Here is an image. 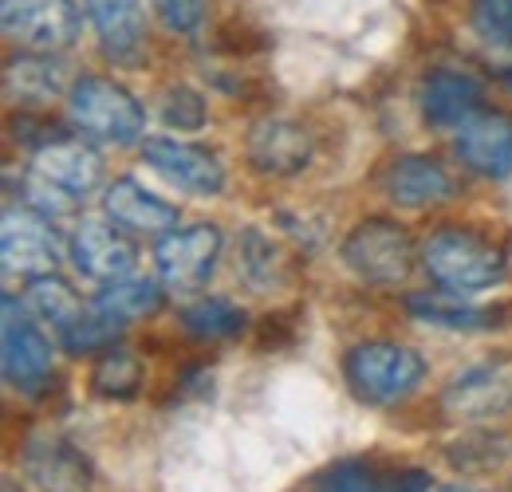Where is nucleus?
Returning <instances> with one entry per match:
<instances>
[{
    "mask_svg": "<svg viewBox=\"0 0 512 492\" xmlns=\"http://www.w3.org/2000/svg\"><path fill=\"white\" fill-rule=\"evenodd\" d=\"M24 304L56 335V343H64L67 335L87 319V311H91V304H83V296L67 284L60 272H48V276L28 280V300Z\"/></svg>",
    "mask_w": 512,
    "mask_h": 492,
    "instance_id": "nucleus-23",
    "label": "nucleus"
},
{
    "mask_svg": "<svg viewBox=\"0 0 512 492\" xmlns=\"http://www.w3.org/2000/svg\"><path fill=\"white\" fill-rule=\"evenodd\" d=\"M142 382H146V367L127 347H111L91 363V390L107 402H130L142 390Z\"/></svg>",
    "mask_w": 512,
    "mask_h": 492,
    "instance_id": "nucleus-25",
    "label": "nucleus"
},
{
    "mask_svg": "<svg viewBox=\"0 0 512 492\" xmlns=\"http://www.w3.org/2000/svg\"><path fill=\"white\" fill-rule=\"evenodd\" d=\"M312 492H430V473L379 469L375 461H339L312 481Z\"/></svg>",
    "mask_w": 512,
    "mask_h": 492,
    "instance_id": "nucleus-21",
    "label": "nucleus"
},
{
    "mask_svg": "<svg viewBox=\"0 0 512 492\" xmlns=\"http://www.w3.org/2000/svg\"><path fill=\"white\" fill-rule=\"evenodd\" d=\"M20 469L40 492H91L95 465L91 457L60 433H32L20 449Z\"/></svg>",
    "mask_w": 512,
    "mask_h": 492,
    "instance_id": "nucleus-13",
    "label": "nucleus"
},
{
    "mask_svg": "<svg viewBox=\"0 0 512 492\" xmlns=\"http://www.w3.org/2000/svg\"><path fill=\"white\" fill-rule=\"evenodd\" d=\"M103 217L115 221L130 237H166L182 221L178 205L162 201L134 178H115L103 185Z\"/></svg>",
    "mask_w": 512,
    "mask_h": 492,
    "instance_id": "nucleus-20",
    "label": "nucleus"
},
{
    "mask_svg": "<svg viewBox=\"0 0 512 492\" xmlns=\"http://www.w3.org/2000/svg\"><path fill=\"white\" fill-rule=\"evenodd\" d=\"M0 370L12 390H40L52 382V339L44 335L32 308L4 292V323H0Z\"/></svg>",
    "mask_w": 512,
    "mask_h": 492,
    "instance_id": "nucleus-8",
    "label": "nucleus"
},
{
    "mask_svg": "<svg viewBox=\"0 0 512 492\" xmlns=\"http://www.w3.org/2000/svg\"><path fill=\"white\" fill-rule=\"evenodd\" d=\"M91 304L127 327V323H138V319H154L158 311L166 308V284L162 280H146V276H127V280H115V284L99 288Z\"/></svg>",
    "mask_w": 512,
    "mask_h": 492,
    "instance_id": "nucleus-24",
    "label": "nucleus"
},
{
    "mask_svg": "<svg viewBox=\"0 0 512 492\" xmlns=\"http://www.w3.org/2000/svg\"><path fill=\"white\" fill-rule=\"evenodd\" d=\"M343 382L367 406H398L426 382V359L394 339H363L343 355Z\"/></svg>",
    "mask_w": 512,
    "mask_h": 492,
    "instance_id": "nucleus-4",
    "label": "nucleus"
},
{
    "mask_svg": "<svg viewBox=\"0 0 512 492\" xmlns=\"http://www.w3.org/2000/svg\"><path fill=\"white\" fill-rule=\"evenodd\" d=\"M438 410L453 422H489L512 410V355H489L457 370L438 394Z\"/></svg>",
    "mask_w": 512,
    "mask_h": 492,
    "instance_id": "nucleus-9",
    "label": "nucleus"
},
{
    "mask_svg": "<svg viewBox=\"0 0 512 492\" xmlns=\"http://www.w3.org/2000/svg\"><path fill=\"white\" fill-rule=\"evenodd\" d=\"M497 75H501V83L512 91V63H501V71H497Z\"/></svg>",
    "mask_w": 512,
    "mask_h": 492,
    "instance_id": "nucleus-32",
    "label": "nucleus"
},
{
    "mask_svg": "<svg viewBox=\"0 0 512 492\" xmlns=\"http://www.w3.org/2000/svg\"><path fill=\"white\" fill-rule=\"evenodd\" d=\"M103 185V158L91 146V138L67 130L48 146L32 150V162L20 178V201L48 221L71 217L83 209V201Z\"/></svg>",
    "mask_w": 512,
    "mask_h": 492,
    "instance_id": "nucleus-1",
    "label": "nucleus"
},
{
    "mask_svg": "<svg viewBox=\"0 0 512 492\" xmlns=\"http://www.w3.org/2000/svg\"><path fill=\"white\" fill-rule=\"evenodd\" d=\"M379 189L398 209H438L457 197L449 170L434 154H398L390 158L379 178Z\"/></svg>",
    "mask_w": 512,
    "mask_h": 492,
    "instance_id": "nucleus-18",
    "label": "nucleus"
},
{
    "mask_svg": "<svg viewBox=\"0 0 512 492\" xmlns=\"http://www.w3.org/2000/svg\"><path fill=\"white\" fill-rule=\"evenodd\" d=\"M406 311L418 319V323H430V327H442V331H493L501 327L505 308H481V304H469L465 296H453V292H414L406 296Z\"/></svg>",
    "mask_w": 512,
    "mask_h": 492,
    "instance_id": "nucleus-22",
    "label": "nucleus"
},
{
    "mask_svg": "<svg viewBox=\"0 0 512 492\" xmlns=\"http://www.w3.org/2000/svg\"><path fill=\"white\" fill-rule=\"evenodd\" d=\"M434 492H485V489H465V485H446V489H434Z\"/></svg>",
    "mask_w": 512,
    "mask_h": 492,
    "instance_id": "nucleus-33",
    "label": "nucleus"
},
{
    "mask_svg": "<svg viewBox=\"0 0 512 492\" xmlns=\"http://www.w3.org/2000/svg\"><path fill=\"white\" fill-rule=\"evenodd\" d=\"M67 119L75 134L103 146H134L146 142V111L127 87L111 75H79L71 83Z\"/></svg>",
    "mask_w": 512,
    "mask_h": 492,
    "instance_id": "nucleus-3",
    "label": "nucleus"
},
{
    "mask_svg": "<svg viewBox=\"0 0 512 492\" xmlns=\"http://www.w3.org/2000/svg\"><path fill=\"white\" fill-rule=\"evenodd\" d=\"M422 268L442 292L477 296V292H493L497 284H505L509 256L477 229L442 225L422 241Z\"/></svg>",
    "mask_w": 512,
    "mask_h": 492,
    "instance_id": "nucleus-2",
    "label": "nucleus"
},
{
    "mask_svg": "<svg viewBox=\"0 0 512 492\" xmlns=\"http://www.w3.org/2000/svg\"><path fill=\"white\" fill-rule=\"evenodd\" d=\"M453 154L457 162L489 182H505L512 174V115L485 107L461 130H453Z\"/></svg>",
    "mask_w": 512,
    "mask_h": 492,
    "instance_id": "nucleus-17",
    "label": "nucleus"
},
{
    "mask_svg": "<svg viewBox=\"0 0 512 492\" xmlns=\"http://www.w3.org/2000/svg\"><path fill=\"white\" fill-rule=\"evenodd\" d=\"M67 256L75 264V272L99 288L134 276V245L130 233H123L115 221H99V217H83L71 237H67Z\"/></svg>",
    "mask_w": 512,
    "mask_h": 492,
    "instance_id": "nucleus-12",
    "label": "nucleus"
},
{
    "mask_svg": "<svg viewBox=\"0 0 512 492\" xmlns=\"http://www.w3.org/2000/svg\"><path fill=\"white\" fill-rule=\"evenodd\" d=\"M249 315L225 296H197L190 308L182 311V327L201 343H221V339H237L245 331Z\"/></svg>",
    "mask_w": 512,
    "mask_h": 492,
    "instance_id": "nucleus-26",
    "label": "nucleus"
},
{
    "mask_svg": "<svg viewBox=\"0 0 512 492\" xmlns=\"http://www.w3.org/2000/svg\"><path fill=\"white\" fill-rule=\"evenodd\" d=\"M237 276L253 288V292H272L284 280V256L272 237H264L260 229H245L237 241Z\"/></svg>",
    "mask_w": 512,
    "mask_h": 492,
    "instance_id": "nucleus-27",
    "label": "nucleus"
},
{
    "mask_svg": "<svg viewBox=\"0 0 512 492\" xmlns=\"http://www.w3.org/2000/svg\"><path fill=\"white\" fill-rule=\"evenodd\" d=\"M4 492H20V489H16V481H12V477H4Z\"/></svg>",
    "mask_w": 512,
    "mask_h": 492,
    "instance_id": "nucleus-34",
    "label": "nucleus"
},
{
    "mask_svg": "<svg viewBox=\"0 0 512 492\" xmlns=\"http://www.w3.org/2000/svg\"><path fill=\"white\" fill-rule=\"evenodd\" d=\"M71 83L67 63L52 52H12L4 60V99L20 111H48Z\"/></svg>",
    "mask_w": 512,
    "mask_h": 492,
    "instance_id": "nucleus-19",
    "label": "nucleus"
},
{
    "mask_svg": "<svg viewBox=\"0 0 512 492\" xmlns=\"http://www.w3.org/2000/svg\"><path fill=\"white\" fill-rule=\"evenodd\" d=\"M162 123L170 130H201L209 123V103L190 83H174L162 91Z\"/></svg>",
    "mask_w": 512,
    "mask_h": 492,
    "instance_id": "nucleus-28",
    "label": "nucleus"
},
{
    "mask_svg": "<svg viewBox=\"0 0 512 492\" xmlns=\"http://www.w3.org/2000/svg\"><path fill=\"white\" fill-rule=\"evenodd\" d=\"M142 162L166 178L174 189H186L193 197H217L225 189V166L209 146L182 142V138H146Z\"/></svg>",
    "mask_w": 512,
    "mask_h": 492,
    "instance_id": "nucleus-15",
    "label": "nucleus"
},
{
    "mask_svg": "<svg viewBox=\"0 0 512 492\" xmlns=\"http://www.w3.org/2000/svg\"><path fill=\"white\" fill-rule=\"evenodd\" d=\"M0 252H4V276L36 280V276H48V272L60 268L64 241H60V233L52 229V221L44 213H36L20 201V205L4 209Z\"/></svg>",
    "mask_w": 512,
    "mask_h": 492,
    "instance_id": "nucleus-11",
    "label": "nucleus"
},
{
    "mask_svg": "<svg viewBox=\"0 0 512 492\" xmlns=\"http://www.w3.org/2000/svg\"><path fill=\"white\" fill-rule=\"evenodd\" d=\"M418 111L434 130H461L485 111V83L465 67H434L418 83Z\"/></svg>",
    "mask_w": 512,
    "mask_h": 492,
    "instance_id": "nucleus-16",
    "label": "nucleus"
},
{
    "mask_svg": "<svg viewBox=\"0 0 512 492\" xmlns=\"http://www.w3.org/2000/svg\"><path fill=\"white\" fill-rule=\"evenodd\" d=\"M0 28L16 52L60 56L79 44L83 12L75 0H0Z\"/></svg>",
    "mask_w": 512,
    "mask_h": 492,
    "instance_id": "nucleus-7",
    "label": "nucleus"
},
{
    "mask_svg": "<svg viewBox=\"0 0 512 492\" xmlns=\"http://www.w3.org/2000/svg\"><path fill=\"white\" fill-rule=\"evenodd\" d=\"M225 237L213 221H193V225H178L166 237L154 241V268L158 280L166 284V292L174 296H197L221 260Z\"/></svg>",
    "mask_w": 512,
    "mask_h": 492,
    "instance_id": "nucleus-6",
    "label": "nucleus"
},
{
    "mask_svg": "<svg viewBox=\"0 0 512 492\" xmlns=\"http://www.w3.org/2000/svg\"><path fill=\"white\" fill-rule=\"evenodd\" d=\"M150 8L158 16V24L182 40L201 36V28L209 20V0H150Z\"/></svg>",
    "mask_w": 512,
    "mask_h": 492,
    "instance_id": "nucleus-30",
    "label": "nucleus"
},
{
    "mask_svg": "<svg viewBox=\"0 0 512 492\" xmlns=\"http://www.w3.org/2000/svg\"><path fill=\"white\" fill-rule=\"evenodd\" d=\"M95 44L111 67H142L150 48V24L142 0H83Z\"/></svg>",
    "mask_w": 512,
    "mask_h": 492,
    "instance_id": "nucleus-14",
    "label": "nucleus"
},
{
    "mask_svg": "<svg viewBox=\"0 0 512 492\" xmlns=\"http://www.w3.org/2000/svg\"><path fill=\"white\" fill-rule=\"evenodd\" d=\"M343 264L375 288H398L410 280V272L422 264V245L410 237L406 225L390 221V217H367L359 221L343 245H339Z\"/></svg>",
    "mask_w": 512,
    "mask_h": 492,
    "instance_id": "nucleus-5",
    "label": "nucleus"
},
{
    "mask_svg": "<svg viewBox=\"0 0 512 492\" xmlns=\"http://www.w3.org/2000/svg\"><path fill=\"white\" fill-rule=\"evenodd\" d=\"M316 158L312 126L288 115H264L245 134V162L260 178H296Z\"/></svg>",
    "mask_w": 512,
    "mask_h": 492,
    "instance_id": "nucleus-10",
    "label": "nucleus"
},
{
    "mask_svg": "<svg viewBox=\"0 0 512 492\" xmlns=\"http://www.w3.org/2000/svg\"><path fill=\"white\" fill-rule=\"evenodd\" d=\"M217 48L221 52H229V56H249V52H260L264 48V40H260V32L253 28H245V24H221L217 28Z\"/></svg>",
    "mask_w": 512,
    "mask_h": 492,
    "instance_id": "nucleus-31",
    "label": "nucleus"
},
{
    "mask_svg": "<svg viewBox=\"0 0 512 492\" xmlns=\"http://www.w3.org/2000/svg\"><path fill=\"white\" fill-rule=\"evenodd\" d=\"M469 24L489 48L512 52V0H469Z\"/></svg>",
    "mask_w": 512,
    "mask_h": 492,
    "instance_id": "nucleus-29",
    "label": "nucleus"
}]
</instances>
